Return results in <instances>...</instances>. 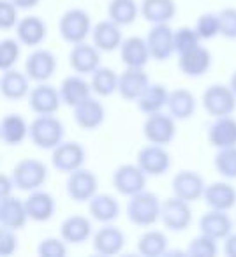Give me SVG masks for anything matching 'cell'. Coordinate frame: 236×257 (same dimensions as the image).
I'll return each instance as SVG.
<instances>
[{
    "mask_svg": "<svg viewBox=\"0 0 236 257\" xmlns=\"http://www.w3.org/2000/svg\"><path fill=\"white\" fill-rule=\"evenodd\" d=\"M211 67V53L204 46H196L178 55V69L189 78H201Z\"/></svg>",
    "mask_w": 236,
    "mask_h": 257,
    "instance_id": "ac0fdd59",
    "label": "cell"
},
{
    "mask_svg": "<svg viewBox=\"0 0 236 257\" xmlns=\"http://www.w3.org/2000/svg\"><path fill=\"white\" fill-rule=\"evenodd\" d=\"M203 201L211 210L229 211L236 206V189L229 182H213L204 189Z\"/></svg>",
    "mask_w": 236,
    "mask_h": 257,
    "instance_id": "484cf974",
    "label": "cell"
},
{
    "mask_svg": "<svg viewBox=\"0 0 236 257\" xmlns=\"http://www.w3.org/2000/svg\"><path fill=\"white\" fill-rule=\"evenodd\" d=\"M120 58H122L126 67L145 69V65L152 58L147 39L138 36H131L127 39H124L122 46H120Z\"/></svg>",
    "mask_w": 236,
    "mask_h": 257,
    "instance_id": "4316f807",
    "label": "cell"
},
{
    "mask_svg": "<svg viewBox=\"0 0 236 257\" xmlns=\"http://www.w3.org/2000/svg\"><path fill=\"white\" fill-rule=\"evenodd\" d=\"M69 65L78 74H92L100 67V50L95 44H88L85 41L72 44L69 51Z\"/></svg>",
    "mask_w": 236,
    "mask_h": 257,
    "instance_id": "e0dca14e",
    "label": "cell"
},
{
    "mask_svg": "<svg viewBox=\"0 0 236 257\" xmlns=\"http://www.w3.org/2000/svg\"><path fill=\"white\" fill-rule=\"evenodd\" d=\"M46 23L39 18V16H27L22 18L16 25V37L23 46L36 48L39 44H43V41L46 39Z\"/></svg>",
    "mask_w": 236,
    "mask_h": 257,
    "instance_id": "1f68e13d",
    "label": "cell"
},
{
    "mask_svg": "<svg viewBox=\"0 0 236 257\" xmlns=\"http://www.w3.org/2000/svg\"><path fill=\"white\" fill-rule=\"evenodd\" d=\"M203 107L210 116H227L236 111V93L229 85L215 83L203 92Z\"/></svg>",
    "mask_w": 236,
    "mask_h": 257,
    "instance_id": "5b68a950",
    "label": "cell"
},
{
    "mask_svg": "<svg viewBox=\"0 0 236 257\" xmlns=\"http://www.w3.org/2000/svg\"><path fill=\"white\" fill-rule=\"evenodd\" d=\"M196 30L203 41L213 39V37L220 36V18L218 13H203L199 18L196 20Z\"/></svg>",
    "mask_w": 236,
    "mask_h": 257,
    "instance_id": "b9f144b4",
    "label": "cell"
},
{
    "mask_svg": "<svg viewBox=\"0 0 236 257\" xmlns=\"http://www.w3.org/2000/svg\"><path fill=\"white\" fill-rule=\"evenodd\" d=\"M141 18L152 25L169 23L176 16L175 0H141Z\"/></svg>",
    "mask_w": 236,
    "mask_h": 257,
    "instance_id": "836d02e7",
    "label": "cell"
},
{
    "mask_svg": "<svg viewBox=\"0 0 236 257\" xmlns=\"http://www.w3.org/2000/svg\"><path fill=\"white\" fill-rule=\"evenodd\" d=\"M72 109H74V121L78 123V127L85 128V131H93V128L100 127L106 118V109H104L102 102L97 100L95 97H88Z\"/></svg>",
    "mask_w": 236,
    "mask_h": 257,
    "instance_id": "f1b7e54d",
    "label": "cell"
},
{
    "mask_svg": "<svg viewBox=\"0 0 236 257\" xmlns=\"http://www.w3.org/2000/svg\"><path fill=\"white\" fill-rule=\"evenodd\" d=\"M20 8L13 0H0V27L2 30H9L18 25Z\"/></svg>",
    "mask_w": 236,
    "mask_h": 257,
    "instance_id": "bcb514c9",
    "label": "cell"
},
{
    "mask_svg": "<svg viewBox=\"0 0 236 257\" xmlns=\"http://www.w3.org/2000/svg\"><path fill=\"white\" fill-rule=\"evenodd\" d=\"M92 39L93 44L99 48L100 51H114L120 50L124 43V36L120 25L114 23L113 20H102V22H97V25H93L92 29Z\"/></svg>",
    "mask_w": 236,
    "mask_h": 257,
    "instance_id": "d4e9b609",
    "label": "cell"
},
{
    "mask_svg": "<svg viewBox=\"0 0 236 257\" xmlns=\"http://www.w3.org/2000/svg\"><path fill=\"white\" fill-rule=\"evenodd\" d=\"M199 232L211 236L213 239H225L232 232V220L227 215V211L222 210H208L206 213L201 215L199 222Z\"/></svg>",
    "mask_w": 236,
    "mask_h": 257,
    "instance_id": "7402d4cb",
    "label": "cell"
},
{
    "mask_svg": "<svg viewBox=\"0 0 236 257\" xmlns=\"http://www.w3.org/2000/svg\"><path fill=\"white\" fill-rule=\"evenodd\" d=\"M176 118L169 113H152L147 114V120L143 123V134L148 143L154 145H169L176 136Z\"/></svg>",
    "mask_w": 236,
    "mask_h": 257,
    "instance_id": "52a82bcc",
    "label": "cell"
},
{
    "mask_svg": "<svg viewBox=\"0 0 236 257\" xmlns=\"http://www.w3.org/2000/svg\"><path fill=\"white\" fill-rule=\"evenodd\" d=\"M86 161V152L78 141H62L51 150V166L60 173H72L83 168Z\"/></svg>",
    "mask_w": 236,
    "mask_h": 257,
    "instance_id": "9c48e42d",
    "label": "cell"
},
{
    "mask_svg": "<svg viewBox=\"0 0 236 257\" xmlns=\"http://www.w3.org/2000/svg\"><path fill=\"white\" fill-rule=\"evenodd\" d=\"M140 15L141 8L136 0H109L107 4V18L120 27L133 25Z\"/></svg>",
    "mask_w": 236,
    "mask_h": 257,
    "instance_id": "8d00e7d4",
    "label": "cell"
},
{
    "mask_svg": "<svg viewBox=\"0 0 236 257\" xmlns=\"http://www.w3.org/2000/svg\"><path fill=\"white\" fill-rule=\"evenodd\" d=\"M25 208L29 213V220L34 222H48L57 211V203L53 196L43 189H37L29 192L25 199Z\"/></svg>",
    "mask_w": 236,
    "mask_h": 257,
    "instance_id": "d6986e66",
    "label": "cell"
},
{
    "mask_svg": "<svg viewBox=\"0 0 236 257\" xmlns=\"http://www.w3.org/2000/svg\"><path fill=\"white\" fill-rule=\"evenodd\" d=\"M229 86H231L232 92L236 93V71L232 72V76H231V78H229Z\"/></svg>",
    "mask_w": 236,
    "mask_h": 257,
    "instance_id": "f5cc1de1",
    "label": "cell"
},
{
    "mask_svg": "<svg viewBox=\"0 0 236 257\" xmlns=\"http://www.w3.org/2000/svg\"><path fill=\"white\" fill-rule=\"evenodd\" d=\"M171 189L173 196L182 197V199L189 201V203H194V201L203 197L206 183H204V178L197 171L183 169V171H178L173 176Z\"/></svg>",
    "mask_w": 236,
    "mask_h": 257,
    "instance_id": "4fadbf2b",
    "label": "cell"
},
{
    "mask_svg": "<svg viewBox=\"0 0 236 257\" xmlns=\"http://www.w3.org/2000/svg\"><path fill=\"white\" fill-rule=\"evenodd\" d=\"M30 123L18 113H9L0 121V136L8 147H18L29 138Z\"/></svg>",
    "mask_w": 236,
    "mask_h": 257,
    "instance_id": "f546056e",
    "label": "cell"
},
{
    "mask_svg": "<svg viewBox=\"0 0 236 257\" xmlns=\"http://www.w3.org/2000/svg\"><path fill=\"white\" fill-rule=\"evenodd\" d=\"M30 81L32 79L27 76V72L16 71V69H6L2 71V78H0V92L2 97L8 100H22L29 97L30 93Z\"/></svg>",
    "mask_w": 236,
    "mask_h": 257,
    "instance_id": "603a6c76",
    "label": "cell"
},
{
    "mask_svg": "<svg viewBox=\"0 0 236 257\" xmlns=\"http://www.w3.org/2000/svg\"><path fill=\"white\" fill-rule=\"evenodd\" d=\"M118 79H120V74H116L109 67H99L90 74L93 93L99 97H109L118 92Z\"/></svg>",
    "mask_w": 236,
    "mask_h": 257,
    "instance_id": "f35d334b",
    "label": "cell"
},
{
    "mask_svg": "<svg viewBox=\"0 0 236 257\" xmlns=\"http://www.w3.org/2000/svg\"><path fill=\"white\" fill-rule=\"evenodd\" d=\"M67 245L69 243L65 241L64 238H44L39 241L37 245V253L43 257H64L67 255Z\"/></svg>",
    "mask_w": 236,
    "mask_h": 257,
    "instance_id": "f6af8a7d",
    "label": "cell"
},
{
    "mask_svg": "<svg viewBox=\"0 0 236 257\" xmlns=\"http://www.w3.org/2000/svg\"><path fill=\"white\" fill-rule=\"evenodd\" d=\"M29 220V213H27L25 201L18 199L11 194L8 197H2L0 201V224L2 227L9 229H23Z\"/></svg>",
    "mask_w": 236,
    "mask_h": 257,
    "instance_id": "83f0119b",
    "label": "cell"
},
{
    "mask_svg": "<svg viewBox=\"0 0 236 257\" xmlns=\"http://www.w3.org/2000/svg\"><path fill=\"white\" fill-rule=\"evenodd\" d=\"M13 180L16 183V189L23 192H32L46 183L48 180V168L43 161L34 157L22 159L13 169Z\"/></svg>",
    "mask_w": 236,
    "mask_h": 257,
    "instance_id": "277c9868",
    "label": "cell"
},
{
    "mask_svg": "<svg viewBox=\"0 0 236 257\" xmlns=\"http://www.w3.org/2000/svg\"><path fill=\"white\" fill-rule=\"evenodd\" d=\"M58 90H60L62 102L71 107H76L78 104H81L83 100L92 97V93H93L92 83L86 81V79L83 78V74H78V72L72 76H67V78L60 83Z\"/></svg>",
    "mask_w": 236,
    "mask_h": 257,
    "instance_id": "ffe728a7",
    "label": "cell"
},
{
    "mask_svg": "<svg viewBox=\"0 0 236 257\" xmlns=\"http://www.w3.org/2000/svg\"><path fill=\"white\" fill-rule=\"evenodd\" d=\"M147 173L138 164H122L113 173V187L118 194L131 197L147 187Z\"/></svg>",
    "mask_w": 236,
    "mask_h": 257,
    "instance_id": "30bf717a",
    "label": "cell"
},
{
    "mask_svg": "<svg viewBox=\"0 0 236 257\" xmlns=\"http://www.w3.org/2000/svg\"><path fill=\"white\" fill-rule=\"evenodd\" d=\"M147 43L150 48L152 58L157 62H164L171 58L175 50V30L169 27V23H159V25H152L148 30Z\"/></svg>",
    "mask_w": 236,
    "mask_h": 257,
    "instance_id": "7c38bea8",
    "label": "cell"
},
{
    "mask_svg": "<svg viewBox=\"0 0 236 257\" xmlns=\"http://www.w3.org/2000/svg\"><path fill=\"white\" fill-rule=\"evenodd\" d=\"M166 107H168V113L176 120H189L196 113V97L187 88L169 90Z\"/></svg>",
    "mask_w": 236,
    "mask_h": 257,
    "instance_id": "e575fe53",
    "label": "cell"
},
{
    "mask_svg": "<svg viewBox=\"0 0 236 257\" xmlns=\"http://www.w3.org/2000/svg\"><path fill=\"white\" fill-rule=\"evenodd\" d=\"M220 18V36L225 39H236V8H224L218 11Z\"/></svg>",
    "mask_w": 236,
    "mask_h": 257,
    "instance_id": "7dc6e473",
    "label": "cell"
},
{
    "mask_svg": "<svg viewBox=\"0 0 236 257\" xmlns=\"http://www.w3.org/2000/svg\"><path fill=\"white\" fill-rule=\"evenodd\" d=\"M25 72L32 81L44 83L57 72V57L53 51L44 50H34L25 60Z\"/></svg>",
    "mask_w": 236,
    "mask_h": 257,
    "instance_id": "9a60e30c",
    "label": "cell"
},
{
    "mask_svg": "<svg viewBox=\"0 0 236 257\" xmlns=\"http://www.w3.org/2000/svg\"><path fill=\"white\" fill-rule=\"evenodd\" d=\"M60 90L50 83H37L29 93V106L36 114H55L60 109Z\"/></svg>",
    "mask_w": 236,
    "mask_h": 257,
    "instance_id": "5bb4252c",
    "label": "cell"
},
{
    "mask_svg": "<svg viewBox=\"0 0 236 257\" xmlns=\"http://www.w3.org/2000/svg\"><path fill=\"white\" fill-rule=\"evenodd\" d=\"M168 97H169V90L164 85H161V83H150L145 88V92L138 97L136 106L145 114L159 113L168 104Z\"/></svg>",
    "mask_w": 236,
    "mask_h": 257,
    "instance_id": "d590c367",
    "label": "cell"
},
{
    "mask_svg": "<svg viewBox=\"0 0 236 257\" xmlns=\"http://www.w3.org/2000/svg\"><path fill=\"white\" fill-rule=\"evenodd\" d=\"M99 189V178L90 169L79 168L69 173L65 182V192L74 203H88Z\"/></svg>",
    "mask_w": 236,
    "mask_h": 257,
    "instance_id": "ba28073f",
    "label": "cell"
},
{
    "mask_svg": "<svg viewBox=\"0 0 236 257\" xmlns=\"http://www.w3.org/2000/svg\"><path fill=\"white\" fill-rule=\"evenodd\" d=\"M136 164L148 176H162L171 168V155L162 145H147L136 155Z\"/></svg>",
    "mask_w": 236,
    "mask_h": 257,
    "instance_id": "8fae6325",
    "label": "cell"
},
{
    "mask_svg": "<svg viewBox=\"0 0 236 257\" xmlns=\"http://www.w3.org/2000/svg\"><path fill=\"white\" fill-rule=\"evenodd\" d=\"M93 252L99 255H116L126 246V234L120 227L113 224H102L92 236Z\"/></svg>",
    "mask_w": 236,
    "mask_h": 257,
    "instance_id": "2e32d148",
    "label": "cell"
},
{
    "mask_svg": "<svg viewBox=\"0 0 236 257\" xmlns=\"http://www.w3.org/2000/svg\"><path fill=\"white\" fill-rule=\"evenodd\" d=\"M20 9H34L41 0H13Z\"/></svg>",
    "mask_w": 236,
    "mask_h": 257,
    "instance_id": "816d5d0a",
    "label": "cell"
},
{
    "mask_svg": "<svg viewBox=\"0 0 236 257\" xmlns=\"http://www.w3.org/2000/svg\"><path fill=\"white\" fill-rule=\"evenodd\" d=\"M224 253L227 257H236V232H231L224 239Z\"/></svg>",
    "mask_w": 236,
    "mask_h": 257,
    "instance_id": "f907efd6",
    "label": "cell"
},
{
    "mask_svg": "<svg viewBox=\"0 0 236 257\" xmlns=\"http://www.w3.org/2000/svg\"><path fill=\"white\" fill-rule=\"evenodd\" d=\"M88 211L93 220L100 222V224H111L120 217V203L111 194L97 192L88 201Z\"/></svg>",
    "mask_w": 236,
    "mask_h": 257,
    "instance_id": "d6a6232c",
    "label": "cell"
},
{
    "mask_svg": "<svg viewBox=\"0 0 236 257\" xmlns=\"http://www.w3.org/2000/svg\"><path fill=\"white\" fill-rule=\"evenodd\" d=\"M60 236L69 245H81L93 236L92 222L83 215H71L62 222Z\"/></svg>",
    "mask_w": 236,
    "mask_h": 257,
    "instance_id": "4dcf8cb0",
    "label": "cell"
},
{
    "mask_svg": "<svg viewBox=\"0 0 236 257\" xmlns=\"http://www.w3.org/2000/svg\"><path fill=\"white\" fill-rule=\"evenodd\" d=\"M161 211L162 203L157 197V194L148 192V190H141V192L134 194L129 197L126 213L131 224L138 225V227H152L161 220Z\"/></svg>",
    "mask_w": 236,
    "mask_h": 257,
    "instance_id": "6da1fadb",
    "label": "cell"
},
{
    "mask_svg": "<svg viewBox=\"0 0 236 257\" xmlns=\"http://www.w3.org/2000/svg\"><path fill=\"white\" fill-rule=\"evenodd\" d=\"M16 250H18L16 231L9 227H2V231H0V253H2V257L13 255V253H16Z\"/></svg>",
    "mask_w": 236,
    "mask_h": 257,
    "instance_id": "c3c4849f",
    "label": "cell"
},
{
    "mask_svg": "<svg viewBox=\"0 0 236 257\" xmlns=\"http://www.w3.org/2000/svg\"><path fill=\"white\" fill-rule=\"evenodd\" d=\"M168 236L164 232L157 231V229H150V231H145L138 238L136 248L145 257H159L168 252Z\"/></svg>",
    "mask_w": 236,
    "mask_h": 257,
    "instance_id": "74e56055",
    "label": "cell"
},
{
    "mask_svg": "<svg viewBox=\"0 0 236 257\" xmlns=\"http://www.w3.org/2000/svg\"><path fill=\"white\" fill-rule=\"evenodd\" d=\"M218 252L217 248V239H213L211 236L203 234L201 232L199 236L190 239L189 246L185 250V255L190 257H215Z\"/></svg>",
    "mask_w": 236,
    "mask_h": 257,
    "instance_id": "60d3db41",
    "label": "cell"
},
{
    "mask_svg": "<svg viewBox=\"0 0 236 257\" xmlns=\"http://www.w3.org/2000/svg\"><path fill=\"white\" fill-rule=\"evenodd\" d=\"M208 143L217 150L236 147V118H232L231 114L213 118L208 127Z\"/></svg>",
    "mask_w": 236,
    "mask_h": 257,
    "instance_id": "cb8c5ba5",
    "label": "cell"
},
{
    "mask_svg": "<svg viewBox=\"0 0 236 257\" xmlns=\"http://www.w3.org/2000/svg\"><path fill=\"white\" fill-rule=\"evenodd\" d=\"M64 123L55 114H37L30 121L29 140L41 150H53L64 141Z\"/></svg>",
    "mask_w": 236,
    "mask_h": 257,
    "instance_id": "7a4b0ae2",
    "label": "cell"
},
{
    "mask_svg": "<svg viewBox=\"0 0 236 257\" xmlns=\"http://www.w3.org/2000/svg\"><path fill=\"white\" fill-rule=\"evenodd\" d=\"M16 187L15 180H13V175H2V189H0V196L8 197L13 194V189Z\"/></svg>",
    "mask_w": 236,
    "mask_h": 257,
    "instance_id": "681fc988",
    "label": "cell"
},
{
    "mask_svg": "<svg viewBox=\"0 0 236 257\" xmlns=\"http://www.w3.org/2000/svg\"><path fill=\"white\" fill-rule=\"evenodd\" d=\"M215 171L225 180H236V147L220 148L213 159Z\"/></svg>",
    "mask_w": 236,
    "mask_h": 257,
    "instance_id": "ab89813d",
    "label": "cell"
},
{
    "mask_svg": "<svg viewBox=\"0 0 236 257\" xmlns=\"http://www.w3.org/2000/svg\"><path fill=\"white\" fill-rule=\"evenodd\" d=\"M161 220L168 231L182 232L192 224V208L190 203L182 197L171 196L162 203Z\"/></svg>",
    "mask_w": 236,
    "mask_h": 257,
    "instance_id": "8992f818",
    "label": "cell"
},
{
    "mask_svg": "<svg viewBox=\"0 0 236 257\" xmlns=\"http://www.w3.org/2000/svg\"><path fill=\"white\" fill-rule=\"evenodd\" d=\"M150 85V78L145 72V69L138 67H126V71L120 74L118 79V93L126 100H134L145 92V88Z\"/></svg>",
    "mask_w": 236,
    "mask_h": 257,
    "instance_id": "44dd1931",
    "label": "cell"
},
{
    "mask_svg": "<svg viewBox=\"0 0 236 257\" xmlns=\"http://www.w3.org/2000/svg\"><path fill=\"white\" fill-rule=\"evenodd\" d=\"M20 44L22 43L18 39H2V43H0V69L2 71L15 67L20 53H22Z\"/></svg>",
    "mask_w": 236,
    "mask_h": 257,
    "instance_id": "ee69618b",
    "label": "cell"
},
{
    "mask_svg": "<svg viewBox=\"0 0 236 257\" xmlns=\"http://www.w3.org/2000/svg\"><path fill=\"white\" fill-rule=\"evenodd\" d=\"M92 20L90 15L81 8H72L60 16L58 32L60 37L69 44L83 43L92 34Z\"/></svg>",
    "mask_w": 236,
    "mask_h": 257,
    "instance_id": "3957f363",
    "label": "cell"
},
{
    "mask_svg": "<svg viewBox=\"0 0 236 257\" xmlns=\"http://www.w3.org/2000/svg\"><path fill=\"white\" fill-rule=\"evenodd\" d=\"M201 41L203 39L197 34L196 27H180V29L175 30V50L178 55L199 46Z\"/></svg>",
    "mask_w": 236,
    "mask_h": 257,
    "instance_id": "7bdbcfd3",
    "label": "cell"
}]
</instances>
